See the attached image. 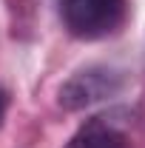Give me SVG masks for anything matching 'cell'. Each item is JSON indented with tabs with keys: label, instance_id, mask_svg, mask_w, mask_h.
Returning a JSON list of instances; mask_svg holds the SVG:
<instances>
[{
	"label": "cell",
	"instance_id": "2",
	"mask_svg": "<svg viewBox=\"0 0 145 148\" xmlns=\"http://www.w3.org/2000/svg\"><path fill=\"white\" fill-rule=\"evenodd\" d=\"M125 86V77L120 69L114 66H85L80 71H74L57 91V106L66 111H83V108H91L97 103H105L111 97L122 91Z\"/></svg>",
	"mask_w": 145,
	"mask_h": 148
},
{
	"label": "cell",
	"instance_id": "3",
	"mask_svg": "<svg viewBox=\"0 0 145 148\" xmlns=\"http://www.w3.org/2000/svg\"><path fill=\"white\" fill-rule=\"evenodd\" d=\"M131 125H134L131 108H108L85 120L66 143V148H125Z\"/></svg>",
	"mask_w": 145,
	"mask_h": 148
},
{
	"label": "cell",
	"instance_id": "4",
	"mask_svg": "<svg viewBox=\"0 0 145 148\" xmlns=\"http://www.w3.org/2000/svg\"><path fill=\"white\" fill-rule=\"evenodd\" d=\"M6 108H9V97H6V91L0 88V125H3V117H6Z\"/></svg>",
	"mask_w": 145,
	"mask_h": 148
},
{
	"label": "cell",
	"instance_id": "1",
	"mask_svg": "<svg viewBox=\"0 0 145 148\" xmlns=\"http://www.w3.org/2000/svg\"><path fill=\"white\" fill-rule=\"evenodd\" d=\"M66 32L77 40H103L122 29L128 0H60Z\"/></svg>",
	"mask_w": 145,
	"mask_h": 148
}]
</instances>
